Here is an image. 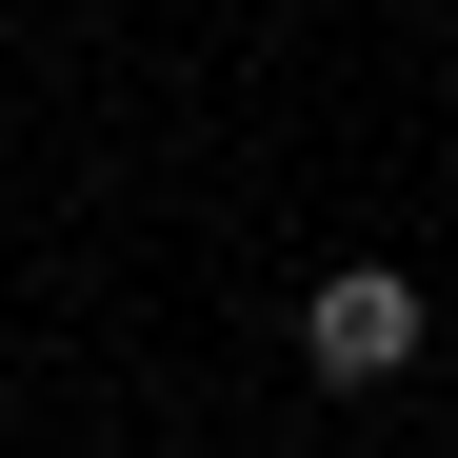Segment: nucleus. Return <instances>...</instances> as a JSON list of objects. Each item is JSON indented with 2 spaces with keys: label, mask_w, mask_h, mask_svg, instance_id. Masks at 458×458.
Listing matches in <instances>:
<instances>
[{
  "label": "nucleus",
  "mask_w": 458,
  "mask_h": 458,
  "mask_svg": "<svg viewBox=\"0 0 458 458\" xmlns=\"http://www.w3.org/2000/svg\"><path fill=\"white\" fill-rule=\"evenodd\" d=\"M419 339H438V299H419L399 259H339V279H299V359H319L339 399H378V378H419Z\"/></svg>",
  "instance_id": "f257e3e1"
},
{
  "label": "nucleus",
  "mask_w": 458,
  "mask_h": 458,
  "mask_svg": "<svg viewBox=\"0 0 458 458\" xmlns=\"http://www.w3.org/2000/svg\"><path fill=\"white\" fill-rule=\"evenodd\" d=\"M259 458H279V438H259Z\"/></svg>",
  "instance_id": "f03ea898"
}]
</instances>
